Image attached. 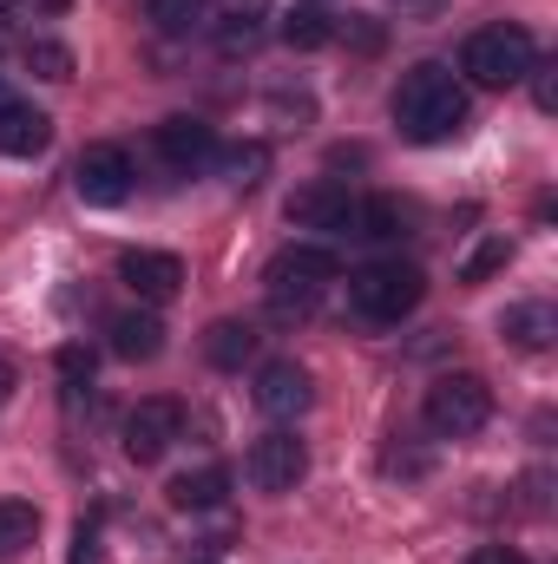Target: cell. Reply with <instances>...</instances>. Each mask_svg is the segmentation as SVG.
Instances as JSON below:
<instances>
[{"label": "cell", "instance_id": "20", "mask_svg": "<svg viewBox=\"0 0 558 564\" xmlns=\"http://www.w3.org/2000/svg\"><path fill=\"white\" fill-rule=\"evenodd\" d=\"M277 40H282V46H296V53H315V46H329V40H335V20H329L322 7H289V13H282V26H277Z\"/></svg>", "mask_w": 558, "mask_h": 564}, {"label": "cell", "instance_id": "15", "mask_svg": "<svg viewBox=\"0 0 558 564\" xmlns=\"http://www.w3.org/2000/svg\"><path fill=\"white\" fill-rule=\"evenodd\" d=\"M224 499H230V473L224 466H197V473H178L171 479V506L178 512H211Z\"/></svg>", "mask_w": 558, "mask_h": 564}, {"label": "cell", "instance_id": "1", "mask_svg": "<svg viewBox=\"0 0 558 564\" xmlns=\"http://www.w3.org/2000/svg\"><path fill=\"white\" fill-rule=\"evenodd\" d=\"M395 126H401V139H415V144H440L466 126V86L453 79V66L420 59V66L401 73V86H395Z\"/></svg>", "mask_w": 558, "mask_h": 564}, {"label": "cell", "instance_id": "30", "mask_svg": "<svg viewBox=\"0 0 558 564\" xmlns=\"http://www.w3.org/2000/svg\"><path fill=\"white\" fill-rule=\"evenodd\" d=\"M197 564H211V558H197Z\"/></svg>", "mask_w": 558, "mask_h": 564}, {"label": "cell", "instance_id": "12", "mask_svg": "<svg viewBox=\"0 0 558 564\" xmlns=\"http://www.w3.org/2000/svg\"><path fill=\"white\" fill-rule=\"evenodd\" d=\"M309 401H315V388H309V375H302L296 361H264V375H257V408H264L270 421L309 414Z\"/></svg>", "mask_w": 558, "mask_h": 564}, {"label": "cell", "instance_id": "29", "mask_svg": "<svg viewBox=\"0 0 558 564\" xmlns=\"http://www.w3.org/2000/svg\"><path fill=\"white\" fill-rule=\"evenodd\" d=\"M7 394H13V368L0 361V401H7Z\"/></svg>", "mask_w": 558, "mask_h": 564}, {"label": "cell", "instance_id": "18", "mask_svg": "<svg viewBox=\"0 0 558 564\" xmlns=\"http://www.w3.org/2000/svg\"><path fill=\"white\" fill-rule=\"evenodd\" d=\"M204 355H211V368H244V361L257 355V328H250V322H211Z\"/></svg>", "mask_w": 558, "mask_h": 564}, {"label": "cell", "instance_id": "8", "mask_svg": "<svg viewBox=\"0 0 558 564\" xmlns=\"http://www.w3.org/2000/svg\"><path fill=\"white\" fill-rule=\"evenodd\" d=\"M244 473H250V486H257V492H296V486H302V473H309V446H302L296 433H264V440L250 446Z\"/></svg>", "mask_w": 558, "mask_h": 564}, {"label": "cell", "instance_id": "9", "mask_svg": "<svg viewBox=\"0 0 558 564\" xmlns=\"http://www.w3.org/2000/svg\"><path fill=\"white\" fill-rule=\"evenodd\" d=\"M289 224L296 230H329V237H342V230H355V197L342 191V184H329V177H315V184H302V191H289Z\"/></svg>", "mask_w": 558, "mask_h": 564}, {"label": "cell", "instance_id": "3", "mask_svg": "<svg viewBox=\"0 0 558 564\" xmlns=\"http://www.w3.org/2000/svg\"><path fill=\"white\" fill-rule=\"evenodd\" d=\"M420 295H427V276H420L415 263H401V257L368 263V270L348 276V308H355L362 322H375V328L408 322V315L420 308Z\"/></svg>", "mask_w": 558, "mask_h": 564}, {"label": "cell", "instance_id": "25", "mask_svg": "<svg viewBox=\"0 0 558 564\" xmlns=\"http://www.w3.org/2000/svg\"><path fill=\"white\" fill-rule=\"evenodd\" d=\"M466 564H533V558H526L519 545H473V552H466Z\"/></svg>", "mask_w": 558, "mask_h": 564}, {"label": "cell", "instance_id": "13", "mask_svg": "<svg viewBox=\"0 0 558 564\" xmlns=\"http://www.w3.org/2000/svg\"><path fill=\"white\" fill-rule=\"evenodd\" d=\"M158 158L191 177V171H204V164L217 158V139H211L204 119H164V126H158Z\"/></svg>", "mask_w": 558, "mask_h": 564}, {"label": "cell", "instance_id": "10", "mask_svg": "<svg viewBox=\"0 0 558 564\" xmlns=\"http://www.w3.org/2000/svg\"><path fill=\"white\" fill-rule=\"evenodd\" d=\"M119 282L139 295L144 308H158V302H171V295L184 289V263H178L171 250H126V257H119Z\"/></svg>", "mask_w": 558, "mask_h": 564}, {"label": "cell", "instance_id": "26", "mask_svg": "<svg viewBox=\"0 0 558 564\" xmlns=\"http://www.w3.org/2000/svg\"><path fill=\"white\" fill-rule=\"evenodd\" d=\"M526 79H533V99H539V112H552V106H558V86H552V66H533V73H526Z\"/></svg>", "mask_w": 558, "mask_h": 564}, {"label": "cell", "instance_id": "7", "mask_svg": "<svg viewBox=\"0 0 558 564\" xmlns=\"http://www.w3.org/2000/svg\"><path fill=\"white\" fill-rule=\"evenodd\" d=\"M178 433H184V408H178L171 394H151V401H139V408L126 414V453H132L139 466H151V459H164V453L178 446Z\"/></svg>", "mask_w": 558, "mask_h": 564}, {"label": "cell", "instance_id": "11", "mask_svg": "<svg viewBox=\"0 0 558 564\" xmlns=\"http://www.w3.org/2000/svg\"><path fill=\"white\" fill-rule=\"evenodd\" d=\"M46 144H53V119L0 86V151H7V158H40Z\"/></svg>", "mask_w": 558, "mask_h": 564}, {"label": "cell", "instance_id": "4", "mask_svg": "<svg viewBox=\"0 0 558 564\" xmlns=\"http://www.w3.org/2000/svg\"><path fill=\"white\" fill-rule=\"evenodd\" d=\"M342 276V263H335V250H322V243H289L270 257V270H264V289H270V302H277L282 315H309L315 302H322V289Z\"/></svg>", "mask_w": 558, "mask_h": 564}, {"label": "cell", "instance_id": "2", "mask_svg": "<svg viewBox=\"0 0 558 564\" xmlns=\"http://www.w3.org/2000/svg\"><path fill=\"white\" fill-rule=\"evenodd\" d=\"M533 66H539V46H533V33H526L519 20H493V26H480V33L460 46V73H466L473 86H486V93L519 86Z\"/></svg>", "mask_w": 558, "mask_h": 564}, {"label": "cell", "instance_id": "27", "mask_svg": "<svg viewBox=\"0 0 558 564\" xmlns=\"http://www.w3.org/2000/svg\"><path fill=\"white\" fill-rule=\"evenodd\" d=\"M60 375H66V381H93V355H86V348H66V355H60Z\"/></svg>", "mask_w": 558, "mask_h": 564}, {"label": "cell", "instance_id": "28", "mask_svg": "<svg viewBox=\"0 0 558 564\" xmlns=\"http://www.w3.org/2000/svg\"><path fill=\"white\" fill-rule=\"evenodd\" d=\"M493 263H506V243H486V250H480V257L466 263V282H480L486 270H493Z\"/></svg>", "mask_w": 558, "mask_h": 564}, {"label": "cell", "instance_id": "21", "mask_svg": "<svg viewBox=\"0 0 558 564\" xmlns=\"http://www.w3.org/2000/svg\"><path fill=\"white\" fill-rule=\"evenodd\" d=\"M40 539V506L26 499H0V558H20Z\"/></svg>", "mask_w": 558, "mask_h": 564}, {"label": "cell", "instance_id": "22", "mask_svg": "<svg viewBox=\"0 0 558 564\" xmlns=\"http://www.w3.org/2000/svg\"><path fill=\"white\" fill-rule=\"evenodd\" d=\"M500 328H506V341H513V348H546V341H552V308H546V302H519V308H506V322H500Z\"/></svg>", "mask_w": 558, "mask_h": 564}, {"label": "cell", "instance_id": "24", "mask_svg": "<svg viewBox=\"0 0 558 564\" xmlns=\"http://www.w3.org/2000/svg\"><path fill=\"white\" fill-rule=\"evenodd\" d=\"M257 33H264V26H257V7H250V13H230V26H224L217 40H224V53H250Z\"/></svg>", "mask_w": 558, "mask_h": 564}, {"label": "cell", "instance_id": "23", "mask_svg": "<svg viewBox=\"0 0 558 564\" xmlns=\"http://www.w3.org/2000/svg\"><path fill=\"white\" fill-rule=\"evenodd\" d=\"M26 66H33L40 79H73V46H60V40H26Z\"/></svg>", "mask_w": 558, "mask_h": 564}, {"label": "cell", "instance_id": "14", "mask_svg": "<svg viewBox=\"0 0 558 564\" xmlns=\"http://www.w3.org/2000/svg\"><path fill=\"white\" fill-rule=\"evenodd\" d=\"M112 355L119 361H158L164 355V322L151 315V308H126V315H112Z\"/></svg>", "mask_w": 558, "mask_h": 564}, {"label": "cell", "instance_id": "5", "mask_svg": "<svg viewBox=\"0 0 558 564\" xmlns=\"http://www.w3.org/2000/svg\"><path fill=\"white\" fill-rule=\"evenodd\" d=\"M486 421H493V388L480 375H440L427 388V426L440 440H466V433H480Z\"/></svg>", "mask_w": 558, "mask_h": 564}, {"label": "cell", "instance_id": "17", "mask_svg": "<svg viewBox=\"0 0 558 564\" xmlns=\"http://www.w3.org/2000/svg\"><path fill=\"white\" fill-rule=\"evenodd\" d=\"M144 20L171 40H191L211 26V0H144Z\"/></svg>", "mask_w": 558, "mask_h": 564}, {"label": "cell", "instance_id": "6", "mask_svg": "<svg viewBox=\"0 0 558 564\" xmlns=\"http://www.w3.org/2000/svg\"><path fill=\"white\" fill-rule=\"evenodd\" d=\"M132 177H139V171H132V158H126L119 144H86L79 164H73V191H79L86 204H99V210H106V204H126V197H132Z\"/></svg>", "mask_w": 558, "mask_h": 564}, {"label": "cell", "instance_id": "19", "mask_svg": "<svg viewBox=\"0 0 558 564\" xmlns=\"http://www.w3.org/2000/svg\"><path fill=\"white\" fill-rule=\"evenodd\" d=\"M211 164L224 171V184H230V191H257V184H264V171H270V151H264L257 139H250V144H224Z\"/></svg>", "mask_w": 558, "mask_h": 564}, {"label": "cell", "instance_id": "16", "mask_svg": "<svg viewBox=\"0 0 558 564\" xmlns=\"http://www.w3.org/2000/svg\"><path fill=\"white\" fill-rule=\"evenodd\" d=\"M355 237H368V243H401V237H408V204H401V197H368V204H355Z\"/></svg>", "mask_w": 558, "mask_h": 564}]
</instances>
